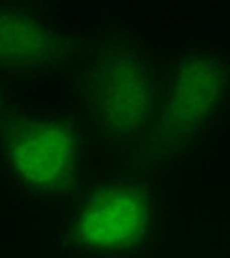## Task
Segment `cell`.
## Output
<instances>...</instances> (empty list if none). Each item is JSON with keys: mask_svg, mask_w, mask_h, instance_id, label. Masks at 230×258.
Wrapping results in <instances>:
<instances>
[{"mask_svg": "<svg viewBox=\"0 0 230 258\" xmlns=\"http://www.w3.org/2000/svg\"><path fill=\"white\" fill-rule=\"evenodd\" d=\"M84 118L112 148H129L148 131L159 71L146 38L126 25H109L84 47L79 73Z\"/></svg>", "mask_w": 230, "mask_h": 258, "instance_id": "obj_1", "label": "cell"}, {"mask_svg": "<svg viewBox=\"0 0 230 258\" xmlns=\"http://www.w3.org/2000/svg\"><path fill=\"white\" fill-rule=\"evenodd\" d=\"M230 110V52L211 43H191L172 52L159 75L148 155L180 157L224 122Z\"/></svg>", "mask_w": 230, "mask_h": 258, "instance_id": "obj_2", "label": "cell"}, {"mask_svg": "<svg viewBox=\"0 0 230 258\" xmlns=\"http://www.w3.org/2000/svg\"><path fill=\"white\" fill-rule=\"evenodd\" d=\"M152 221V199L139 181L97 185L71 208L64 243L94 256H118L141 243Z\"/></svg>", "mask_w": 230, "mask_h": 258, "instance_id": "obj_3", "label": "cell"}, {"mask_svg": "<svg viewBox=\"0 0 230 258\" xmlns=\"http://www.w3.org/2000/svg\"><path fill=\"white\" fill-rule=\"evenodd\" d=\"M6 163L21 185L36 191L54 189L75 170V135L70 125L54 118L28 120L8 137Z\"/></svg>", "mask_w": 230, "mask_h": 258, "instance_id": "obj_4", "label": "cell"}, {"mask_svg": "<svg viewBox=\"0 0 230 258\" xmlns=\"http://www.w3.org/2000/svg\"><path fill=\"white\" fill-rule=\"evenodd\" d=\"M58 21L30 6L0 4V71L38 73L62 64L70 51Z\"/></svg>", "mask_w": 230, "mask_h": 258, "instance_id": "obj_5", "label": "cell"}]
</instances>
